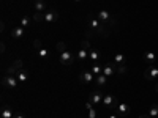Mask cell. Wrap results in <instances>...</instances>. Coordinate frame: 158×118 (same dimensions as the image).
Masks as SVG:
<instances>
[{
	"instance_id": "cell-19",
	"label": "cell",
	"mask_w": 158,
	"mask_h": 118,
	"mask_svg": "<svg viewBox=\"0 0 158 118\" xmlns=\"http://www.w3.org/2000/svg\"><path fill=\"white\" fill-rule=\"evenodd\" d=\"M0 118H13V109L10 106H3L2 107V113H0Z\"/></svg>"
},
{
	"instance_id": "cell-11",
	"label": "cell",
	"mask_w": 158,
	"mask_h": 118,
	"mask_svg": "<svg viewBox=\"0 0 158 118\" xmlns=\"http://www.w3.org/2000/svg\"><path fill=\"white\" fill-rule=\"evenodd\" d=\"M117 104H118V102L115 101V98H114L112 95H106V96L103 98V106L106 107V109H109V107H112V106L117 107Z\"/></svg>"
},
{
	"instance_id": "cell-35",
	"label": "cell",
	"mask_w": 158,
	"mask_h": 118,
	"mask_svg": "<svg viewBox=\"0 0 158 118\" xmlns=\"http://www.w3.org/2000/svg\"><path fill=\"white\" fill-rule=\"evenodd\" d=\"M74 2H77V3H79V2H82V0H74Z\"/></svg>"
},
{
	"instance_id": "cell-33",
	"label": "cell",
	"mask_w": 158,
	"mask_h": 118,
	"mask_svg": "<svg viewBox=\"0 0 158 118\" xmlns=\"http://www.w3.org/2000/svg\"><path fill=\"white\" fill-rule=\"evenodd\" d=\"M139 118H153V116H149V115H141Z\"/></svg>"
},
{
	"instance_id": "cell-15",
	"label": "cell",
	"mask_w": 158,
	"mask_h": 118,
	"mask_svg": "<svg viewBox=\"0 0 158 118\" xmlns=\"http://www.w3.org/2000/svg\"><path fill=\"white\" fill-rule=\"evenodd\" d=\"M87 58H89V50H87V49H82V47H79L77 54H76V60L84 61V60H87Z\"/></svg>"
},
{
	"instance_id": "cell-24",
	"label": "cell",
	"mask_w": 158,
	"mask_h": 118,
	"mask_svg": "<svg viewBox=\"0 0 158 118\" xmlns=\"http://www.w3.org/2000/svg\"><path fill=\"white\" fill-rule=\"evenodd\" d=\"M114 61H115L117 65H123V63H125V55H123V54H115V55H114Z\"/></svg>"
},
{
	"instance_id": "cell-21",
	"label": "cell",
	"mask_w": 158,
	"mask_h": 118,
	"mask_svg": "<svg viewBox=\"0 0 158 118\" xmlns=\"http://www.w3.org/2000/svg\"><path fill=\"white\" fill-rule=\"evenodd\" d=\"M32 21L36 22V24H41V22L44 21V13H38V11H35V13H33V16H32Z\"/></svg>"
},
{
	"instance_id": "cell-23",
	"label": "cell",
	"mask_w": 158,
	"mask_h": 118,
	"mask_svg": "<svg viewBox=\"0 0 158 118\" xmlns=\"http://www.w3.org/2000/svg\"><path fill=\"white\" fill-rule=\"evenodd\" d=\"M115 69H117V74H118V76H125L127 71H128V68L125 66V63H123V65H117Z\"/></svg>"
},
{
	"instance_id": "cell-9",
	"label": "cell",
	"mask_w": 158,
	"mask_h": 118,
	"mask_svg": "<svg viewBox=\"0 0 158 118\" xmlns=\"http://www.w3.org/2000/svg\"><path fill=\"white\" fill-rule=\"evenodd\" d=\"M115 109H117V113L120 115V116H128L130 115V110H131L130 106H128V104H125V102H118Z\"/></svg>"
},
{
	"instance_id": "cell-20",
	"label": "cell",
	"mask_w": 158,
	"mask_h": 118,
	"mask_svg": "<svg viewBox=\"0 0 158 118\" xmlns=\"http://www.w3.org/2000/svg\"><path fill=\"white\" fill-rule=\"evenodd\" d=\"M85 109L89 110V118H97V110H95L94 104H92L90 101L85 102Z\"/></svg>"
},
{
	"instance_id": "cell-12",
	"label": "cell",
	"mask_w": 158,
	"mask_h": 118,
	"mask_svg": "<svg viewBox=\"0 0 158 118\" xmlns=\"http://www.w3.org/2000/svg\"><path fill=\"white\" fill-rule=\"evenodd\" d=\"M115 65H112V63H106L103 66V74L106 76V77H111V76H114L115 74Z\"/></svg>"
},
{
	"instance_id": "cell-7",
	"label": "cell",
	"mask_w": 158,
	"mask_h": 118,
	"mask_svg": "<svg viewBox=\"0 0 158 118\" xmlns=\"http://www.w3.org/2000/svg\"><path fill=\"white\" fill-rule=\"evenodd\" d=\"M2 82H3V85H6V87H10V88H16L18 84H19V81L16 79V76H8V74L2 79Z\"/></svg>"
},
{
	"instance_id": "cell-34",
	"label": "cell",
	"mask_w": 158,
	"mask_h": 118,
	"mask_svg": "<svg viewBox=\"0 0 158 118\" xmlns=\"http://www.w3.org/2000/svg\"><path fill=\"white\" fill-rule=\"evenodd\" d=\"M109 118H117V116L115 115H109Z\"/></svg>"
},
{
	"instance_id": "cell-4",
	"label": "cell",
	"mask_w": 158,
	"mask_h": 118,
	"mask_svg": "<svg viewBox=\"0 0 158 118\" xmlns=\"http://www.w3.org/2000/svg\"><path fill=\"white\" fill-rule=\"evenodd\" d=\"M73 61H74V55H73V52L71 50H65V52H62L60 54V63L62 65H65V66H70V65H73Z\"/></svg>"
},
{
	"instance_id": "cell-22",
	"label": "cell",
	"mask_w": 158,
	"mask_h": 118,
	"mask_svg": "<svg viewBox=\"0 0 158 118\" xmlns=\"http://www.w3.org/2000/svg\"><path fill=\"white\" fill-rule=\"evenodd\" d=\"M90 71L94 73L95 76H100V74H103V68L100 66L98 63H92V68H90Z\"/></svg>"
},
{
	"instance_id": "cell-32",
	"label": "cell",
	"mask_w": 158,
	"mask_h": 118,
	"mask_svg": "<svg viewBox=\"0 0 158 118\" xmlns=\"http://www.w3.org/2000/svg\"><path fill=\"white\" fill-rule=\"evenodd\" d=\"M15 118H25V116H24L22 113H16V115H15Z\"/></svg>"
},
{
	"instance_id": "cell-1",
	"label": "cell",
	"mask_w": 158,
	"mask_h": 118,
	"mask_svg": "<svg viewBox=\"0 0 158 118\" xmlns=\"http://www.w3.org/2000/svg\"><path fill=\"white\" fill-rule=\"evenodd\" d=\"M85 24H87V29H89V35L95 33V35H101V36H104V38L108 36V30L103 27L101 22H100L97 18H87Z\"/></svg>"
},
{
	"instance_id": "cell-6",
	"label": "cell",
	"mask_w": 158,
	"mask_h": 118,
	"mask_svg": "<svg viewBox=\"0 0 158 118\" xmlns=\"http://www.w3.org/2000/svg\"><path fill=\"white\" fill-rule=\"evenodd\" d=\"M103 98H104V96L101 95V91H100V90H95V91H92V93H90V96H89L87 101H90L94 106H98L100 102H103Z\"/></svg>"
},
{
	"instance_id": "cell-10",
	"label": "cell",
	"mask_w": 158,
	"mask_h": 118,
	"mask_svg": "<svg viewBox=\"0 0 158 118\" xmlns=\"http://www.w3.org/2000/svg\"><path fill=\"white\" fill-rule=\"evenodd\" d=\"M16 79L21 82V84H25V82H29V79H30V76H29V71L27 69H18V73H16Z\"/></svg>"
},
{
	"instance_id": "cell-29",
	"label": "cell",
	"mask_w": 158,
	"mask_h": 118,
	"mask_svg": "<svg viewBox=\"0 0 158 118\" xmlns=\"http://www.w3.org/2000/svg\"><path fill=\"white\" fill-rule=\"evenodd\" d=\"M81 47L82 49H87V50H90L92 47H90V41H89V39H82V41H81Z\"/></svg>"
},
{
	"instance_id": "cell-17",
	"label": "cell",
	"mask_w": 158,
	"mask_h": 118,
	"mask_svg": "<svg viewBox=\"0 0 158 118\" xmlns=\"http://www.w3.org/2000/svg\"><path fill=\"white\" fill-rule=\"evenodd\" d=\"M89 60H92V63H98V60H100V52H98L97 49L92 47V49L89 50Z\"/></svg>"
},
{
	"instance_id": "cell-28",
	"label": "cell",
	"mask_w": 158,
	"mask_h": 118,
	"mask_svg": "<svg viewBox=\"0 0 158 118\" xmlns=\"http://www.w3.org/2000/svg\"><path fill=\"white\" fill-rule=\"evenodd\" d=\"M29 25H30V19H29L27 16H24V18L21 19V27L25 29V27H29Z\"/></svg>"
},
{
	"instance_id": "cell-16",
	"label": "cell",
	"mask_w": 158,
	"mask_h": 118,
	"mask_svg": "<svg viewBox=\"0 0 158 118\" xmlns=\"http://www.w3.org/2000/svg\"><path fill=\"white\" fill-rule=\"evenodd\" d=\"M144 60L147 61V65H155V61H156V55L153 54V52L147 50V52H144Z\"/></svg>"
},
{
	"instance_id": "cell-2",
	"label": "cell",
	"mask_w": 158,
	"mask_h": 118,
	"mask_svg": "<svg viewBox=\"0 0 158 118\" xmlns=\"http://www.w3.org/2000/svg\"><path fill=\"white\" fill-rule=\"evenodd\" d=\"M144 79H146V81H150V82H155L158 79V68L155 66V65H149V66L146 68V71H144Z\"/></svg>"
},
{
	"instance_id": "cell-3",
	"label": "cell",
	"mask_w": 158,
	"mask_h": 118,
	"mask_svg": "<svg viewBox=\"0 0 158 118\" xmlns=\"http://www.w3.org/2000/svg\"><path fill=\"white\" fill-rule=\"evenodd\" d=\"M97 19H98L100 22H111L112 25H115V19L111 16V13H109L108 10H100V11L97 13Z\"/></svg>"
},
{
	"instance_id": "cell-36",
	"label": "cell",
	"mask_w": 158,
	"mask_h": 118,
	"mask_svg": "<svg viewBox=\"0 0 158 118\" xmlns=\"http://www.w3.org/2000/svg\"><path fill=\"white\" fill-rule=\"evenodd\" d=\"M155 88H156V91H158V84H156V87H155Z\"/></svg>"
},
{
	"instance_id": "cell-14",
	"label": "cell",
	"mask_w": 158,
	"mask_h": 118,
	"mask_svg": "<svg viewBox=\"0 0 158 118\" xmlns=\"http://www.w3.org/2000/svg\"><path fill=\"white\" fill-rule=\"evenodd\" d=\"M11 38L13 39H19V38H22L24 35H25V32H24V27H21V25H19V27H15V29H13L11 30Z\"/></svg>"
},
{
	"instance_id": "cell-13",
	"label": "cell",
	"mask_w": 158,
	"mask_h": 118,
	"mask_svg": "<svg viewBox=\"0 0 158 118\" xmlns=\"http://www.w3.org/2000/svg\"><path fill=\"white\" fill-rule=\"evenodd\" d=\"M33 8L38 13H46L48 11V5L44 3V0H35V2H33Z\"/></svg>"
},
{
	"instance_id": "cell-27",
	"label": "cell",
	"mask_w": 158,
	"mask_h": 118,
	"mask_svg": "<svg viewBox=\"0 0 158 118\" xmlns=\"http://www.w3.org/2000/svg\"><path fill=\"white\" fill-rule=\"evenodd\" d=\"M149 116L158 118V106H152V107L149 109Z\"/></svg>"
},
{
	"instance_id": "cell-26",
	"label": "cell",
	"mask_w": 158,
	"mask_h": 118,
	"mask_svg": "<svg viewBox=\"0 0 158 118\" xmlns=\"http://www.w3.org/2000/svg\"><path fill=\"white\" fill-rule=\"evenodd\" d=\"M56 49H57V52H59V54H62V52H65V50H67V44H65L63 41H59V43L56 44Z\"/></svg>"
},
{
	"instance_id": "cell-31",
	"label": "cell",
	"mask_w": 158,
	"mask_h": 118,
	"mask_svg": "<svg viewBox=\"0 0 158 118\" xmlns=\"http://www.w3.org/2000/svg\"><path fill=\"white\" fill-rule=\"evenodd\" d=\"M33 46H35L36 50H40V49H41V41H40V39H35V41H33Z\"/></svg>"
},
{
	"instance_id": "cell-25",
	"label": "cell",
	"mask_w": 158,
	"mask_h": 118,
	"mask_svg": "<svg viewBox=\"0 0 158 118\" xmlns=\"http://www.w3.org/2000/svg\"><path fill=\"white\" fill-rule=\"evenodd\" d=\"M38 57H40V58H48V57H49V50H48L46 47H41V49L38 50Z\"/></svg>"
},
{
	"instance_id": "cell-8",
	"label": "cell",
	"mask_w": 158,
	"mask_h": 118,
	"mask_svg": "<svg viewBox=\"0 0 158 118\" xmlns=\"http://www.w3.org/2000/svg\"><path fill=\"white\" fill-rule=\"evenodd\" d=\"M59 18H60V14L56 11V10H48L46 13H44V21L46 22H57L59 21Z\"/></svg>"
},
{
	"instance_id": "cell-30",
	"label": "cell",
	"mask_w": 158,
	"mask_h": 118,
	"mask_svg": "<svg viewBox=\"0 0 158 118\" xmlns=\"http://www.w3.org/2000/svg\"><path fill=\"white\" fill-rule=\"evenodd\" d=\"M13 66H16L18 69H22V66H24V63H22V60H16L15 63H13Z\"/></svg>"
},
{
	"instance_id": "cell-18",
	"label": "cell",
	"mask_w": 158,
	"mask_h": 118,
	"mask_svg": "<svg viewBox=\"0 0 158 118\" xmlns=\"http://www.w3.org/2000/svg\"><path fill=\"white\" fill-rule=\"evenodd\" d=\"M108 79H109V77H106L104 74H100V76L95 77V84H97L98 87H106V85H108Z\"/></svg>"
},
{
	"instance_id": "cell-5",
	"label": "cell",
	"mask_w": 158,
	"mask_h": 118,
	"mask_svg": "<svg viewBox=\"0 0 158 118\" xmlns=\"http://www.w3.org/2000/svg\"><path fill=\"white\" fill-rule=\"evenodd\" d=\"M95 74L92 73V71H82V73H79V81H81L82 84H92V82H95Z\"/></svg>"
}]
</instances>
